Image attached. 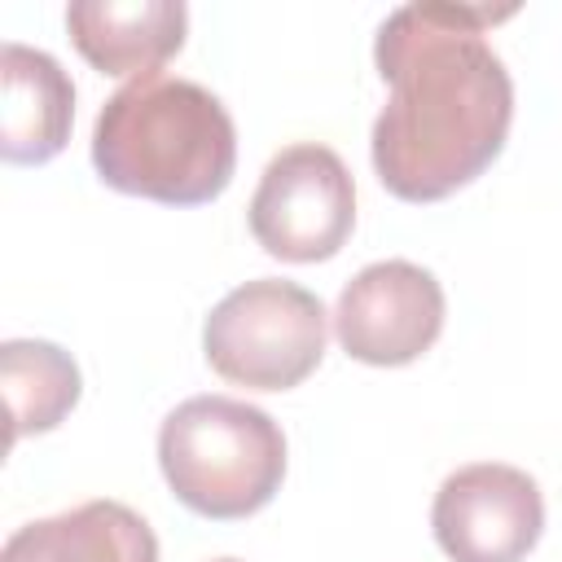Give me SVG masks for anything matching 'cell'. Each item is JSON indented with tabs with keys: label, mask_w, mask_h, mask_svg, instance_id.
Masks as SVG:
<instances>
[{
	"label": "cell",
	"mask_w": 562,
	"mask_h": 562,
	"mask_svg": "<svg viewBox=\"0 0 562 562\" xmlns=\"http://www.w3.org/2000/svg\"><path fill=\"white\" fill-rule=\"evenodd\" d=\"M0 154L18 167L57 158L70 140L75 83L44 48L9 40L0 48Z\"/></svg>",
	"instance_id": "9c48e42d"
},
{
	"label": "cell",
	"mask_w": 562,
	"mask_h": 562,
	"mask_svg": "<svg viewBox=\"0 0 562 562\" xmlns=\"http://www.w3.org/2000/svg\"><path fill=\"white\" fill-rule=\"evenodd\" d=\"M92 167L119 193L162 206H202L233 180L237 127L211 88L158 70L123 83L101 105Z\"/></svg>",
	"instance_id": "7a4b0ae2"
},
{
	"label": "cell",
	"mask_w": 562,
	"mask_h": 562,
	"mask_svg": "<svg viewBox=\"0 0 562 562\" xmlns=\"http://www.w3.org/2000/svg\"><path fill=\"white\" fill-rule=\"evenodd\" d=\"M255 241L285 263H321L342 250L356 228V184L347 162L316 140L285 145L263 167L250 198Z\"/></svg>",
	"instance_id": "5b68a950"
},
{
	"label": "cell",
	"mask_w": 562,
	"mask_h": 562,
	"mask_svg": "<svg viewBox=\"0 0 562 562\" xmlns=\"http://www.w3.org/2000/svg\"><path fill=\"white\" fill-rule=\"evenodd\" d=\"M0 386L9 404V443L44 435L79 404V364L44 338H9L0 347Z\"/></svg>",
	"instance_id": "8fae6325"
},
{
	"label": "cell",
	"mask_w": 562,
	"mask_h": 562,
	"mask_svg": "<svg viewBox=\"0 0 562 562\" xmlns=\"http://www.w3.org/2000/svg\"><path fill=\"white\" fill-rule=\"evenodd\" d=\"M325 303L285 277H259L228 290L206 325V364L246 391H290L325 356Z\"/></svg>",
	"instance_id": "277c9868"
},
{
	"label": "cell",
	"mask_w": 562,
	"mask_h": 562,
	"mask_svg": "<svg viewBox=\"0 0 562 562\" xmlns=\"http://www.w3.org/2000/svg\"><path fill=\"white\" fill-rule=\"evenodd\" d=\"M66 31L92 70L145 79L184 48L189 9L180 0H75Z\"/></svg>",
	"instance_id": "ba28073f"
},
{
	"label": "cell",
	"mask_w": 562,
	"mask_h": 562,
	"mask_svg": "<svg viewBox=\"0 0 562 562\" xmlns=\"http://www.w3.org/2000/svg\"><path fill=\"white\" fill-rule=\"evenodd\" d=\"M443 285L430 268L413 259H378L342 285L334 334L351 360L395 369L435 347L443 334Z\"/></svg>",
	"instance_id": "8992f818"
},
{
	"label": "cell",
	"mask_w": 562,
	"mask_h": 562,
	"mask_svg": "<svg viewBox=\"0 0 562 562\" xmlns=\"http://www.w3.org/2000/svg\"><path fill=\"white\" fill-rule=\"evenodd\" d=\"M514 9L400 4L373 40L391 97L373 119V171L400 202H439L479 180L505 149L514 79L483 31Z\"/></svg>",
	"instance_id": "6da1fadb"
},
{
	"label": "cell",
	"mask_w": 562,
	"mask_h": 562,
	"mask_svg": "<svg viewBox=\"0 0 562 562\" xmlns=\"http://www.w3.org/2000/svg\"><path fill=\"white\" fill-rule=\"evenodd\" d=\"M158 465L176 501L202 518L259 514L285 479L281 426L233 395H189L158 426Z\"/></svg>",
	"instance_id": "3957f363"
},
{
	"label": "cell",
	"mask_w": 562,
	"mask_h": 562,
	"mask_svg": "<svg viewBox=\"0 0 562 562\" xmlns=\"http://www.w3.org/2000/svg\"><path fill=\"white\" fill-rule=\"evenodd\" d=\"M215 562H237V558H215Z\"/></svg>",
	"instance_id": "7c38bea8"
},
{
	"label": "cell",
	"mask_w": 562,
	"mask_h": 562,
	"mask_svg": "<svg viewBox=\"0 0 562 562\" xmlns=\"http://www.w3.org/2000/svg\"><path fill=\"white\" fill-rule=\"evenodd\" d=\"M0 562H158V536L136 509L101 496L22 522L4 540Z\"/></svg>",
	"instance_id": "30bf717a"
},
{
	"label": "cell",
	"mask_w": 562,
	"mask_h": 562,
	"mask_svg": "<svg viewBox=\"0 0 562 562\" xmlns=\"http://www.w3.org/2000/svg\"><path fill=\"white\" fill-rule=\"evenodd\" d=\"M430 531L452 562H522L544 531V496L527 470L474 461L439 483Z\"/></svg>",
	"instance_id": "52a82bcc"
}]
</instances>
